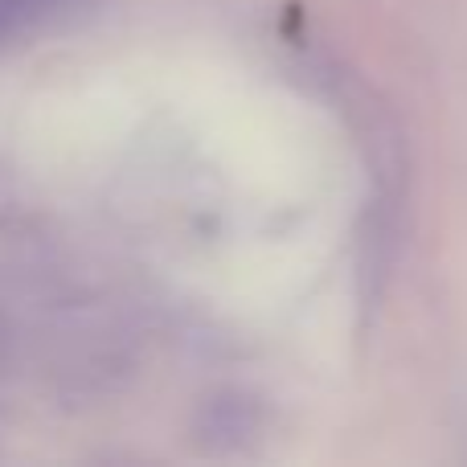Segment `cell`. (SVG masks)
Here are the masks:
<instances>
[{"mask_svg": "<svg viewBox=\"0 0 467 467\" xmlns=\"http://www.w3.org/2000/svg\"><path fill=\"white\" fill-rule=\"evenodd\" d=\"M49 8H57V0H0V37L29 33Z\"/></svg>", "mask_w": 467, "mask_h": 467, "instance_id": "obj_1", "label": "cell"}]
</instances>
